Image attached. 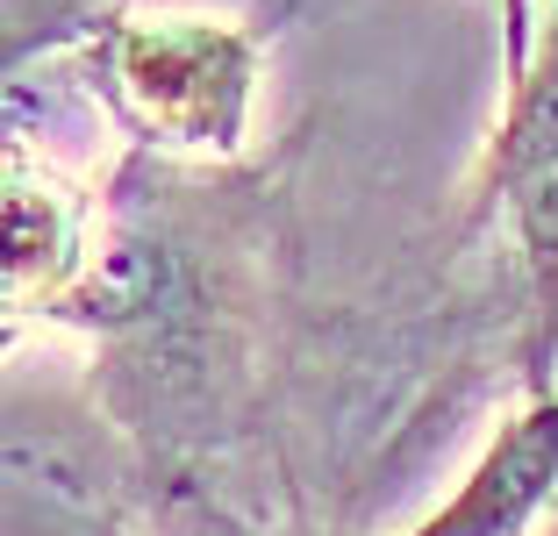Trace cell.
Masks as SVG:
<instances>
[{
  "label": "cell",
  "mask_w": 558,
  "mask_h": 536,
  "mask_svg": "<svg viewBox=\"0 0 558 536\" xmlns=\"http://www.w3.org/2000/svg\"><path fill=\"white\" fill-rule=\"evenodd\" d=\"M108 108L158 150H236L258 80V36L208 15H108L94 36Z\"/></svg>",
  "instance_id": "cell-1"
},
{
  "label": "cell",
  "mask_w": 558,
  "mask_h": 536,
  "mask_svg": "<svg viewBox=\"0 0 558 536\" xmlns=\"http://www.w3.org/2000/svg\"><path fill=\"white\" fill-rule=\"evenodd\" d=\"M487 200H501L530 279L523 379L530 393H551L558 387V8L544 22V44L515 72L501 136L487 150Z\"/></svg>",
  "instance_id": "cell-2"
},
{
  "label": "cell",
  "mask_w": 558,
  "mask_h": 536,
  "mask_svg": "<svg viewBox=\"0 0 558 536\" xmlns=\"http://www.w3.org/2000/svg\"><path fill=\"white\" fill-rule=\"evenodd\" d=\"M558 508V387L530 393L515 423L494 429L459 494L429 508L409 536H530Z\"/></svg>",
  "instance_id": "cell-3"
},
{
  "label": "cell",
  "mask_w": 558,
  "mask_h": 536,
  "mask_svg": "<svg viewBox=\"0 0 558 536\" xmlns=\"http://www.w3.org/2000/svg\"><path fill=\"white\" fill-rule=\"evenodd\" d=\"M86 272V200L29 144H8V308H58Z\"/></svg>",
  "instance_id": "cell-4"
},
{
  "label": "cell",
  "mask_w": 558,
  "mask_h": 536,
  "mask_svg": "<svg viewBox=\"0 0 558 536\" xmlns=\"http://www.w3.org/2000/svg\"><path fill=\"white\" fill-rule=\"evenodd\" d=\"M0 529L8 536H122V522L58 458H29L8 443V522Z\"/></svg>",
  "instance_id": "cell-5"
},
{
  "label": "cell",
  "mask_w": 558,
  "mask_h": 536,
  "mask_svg": "<svg viewBox=\"0 0 558 536\" xmlns=\"http://www.w3.org/2000/svg\"><path fill=\"white\" fill-rule=\"evenodd\" d=\"M100 8L108 0H8V72H22L36 50H58L65 36H100Z\"/></svg>",
  "instance_id": "cell-6"
},
{
  "label": "cell",
  "mask_w": 558,
  "mask_h": 536,
  "mask_svg": "<svg viewBox=\"0 0 558 536\" xmlns=\"http://www.w3.org/2000/svg\"><path fill=\"white\" fill-rule=\"evenodd\" d=\"M544 536H558V508H551V515H544Z\"/></svg>",
  "instance_id": "cell-7"
}]
</instances>
